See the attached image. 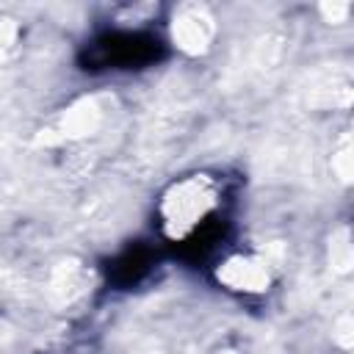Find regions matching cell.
<instances>
[{"label": "cell", "instance_id": "obj_1", "mask_svg": "<svg viewBox=\"0 0 354 354\" xmlns=\"http://www.w3.org/2000/svg\"><path fill=\"white\" fill-rule=\"evenodd\" d=\"M218 202V188L205 177H188L180 185L171 188V196H166L163 202V218H166V230L177 238H188L196 232V227L207 224V218L213 216Z\"/></svg>", "mask_w": 354, "mask_h": 354}]
</instances>
